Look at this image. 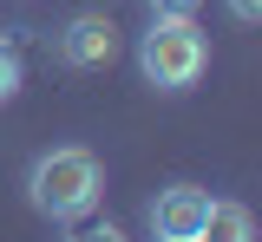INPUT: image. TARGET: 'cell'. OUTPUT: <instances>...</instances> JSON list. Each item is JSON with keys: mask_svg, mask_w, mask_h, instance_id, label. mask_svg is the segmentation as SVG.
Wrapping results in <instances>:
<instances>
[{"mask_svg": "<svg viewBox=\"0 0 262 242\" xmlns=\"http://www.w3.org/2000/svg\"><path fill=\"white\" fill-rule=\"evenodd\" d=\"M190 242H203V236H190Z\"/></svg>", "mask_w": 262, "mask_h": 242, "instance_id": "cell-10", "label": "cell"}, {"mask_svg": "<svg viewBox=\"0 0 262 242\" xmlns=\"http://www.w3.org/2000/svg\"><path fill=\"white\" fill-rule=\"evenodd\" d=\"M210 66V39L190 13H151V27L138 33V72L158 92H190Z\"/></svg>", "mask_w": 262, "mask_h": 242, "instance_id": "cell-2", "label": "cell"}, {"mask_svg": "<svg viewBox=\"0 0 262 242\" xmlns=\"http://www.w3.org/2000/svg\"><path fill=\"white\" fill-rule=\"evenodd\" d=\"M105 197V164H98L85 144H59V151H39L27 171V203L53 223H79L92 216Z\"/></svg>", "mask_w": 262, "mask_h": 242, "instance_id": "cell-1", "label": "cell"}, {"mask_svg": "<svg viewBox=\"0 0 262 242\" xmlns=\"http://www.w3.org/2000/svg\"><path fill=\"white\" fill-rule=\"evenodd\" d=\"M223 7H229V20H243V27L262 20V0H223Z\"/></svg>", "mask_w": 262, "mask_h": 242, "instance_id": "cell-8", "label": "cell"}, {"mask_svg": "<svg viewBox=\"0 0 262 242\" xmlns=\"http://www.w3.org/2000/svg\"><path fill=\"white\" fill-rule=\"evenodd\" d=\"M66 242H125V229H118V223H85V216H79Z\"/></svg>", "mask_w": 262, "mask_h": 242, "instance_id": "cell-7", "label": "cell"}, {"mask_svg": "<svg viewBox=\"0 0 262 242\" xmlns=\"http://www.w3.org/2000/svg\"><path fill=\"white\" fill-rule=\"evenodd\" d=\"M112 53H118V27L105 13H72L53 33V59L66 72H98V66H112Z\"/></svg>", "mask_w": 262, "mask_h": 242, "instance_id": "cell-3", "label": "cell"}, {"mask_svg": "<svg viewBox=\"0 0 262 242\" xmlns=\"http://www.w3.org/2000/svg\"><path fill=\"white\" fill-rule=\"evenodd\" d=\"M203 216H210V190L164 183L158 197H151V236L158 242H190V236H203Z\"/></svg>", "mask_w": 262, "mask_h": 242, "instance_id": "cell-4", "label": "cell"}, {"mask_svg": "<svg viewBox=\"0 0 262 242\" xmlns=\"http://www.w3.org/2000/svg\"><path fill=\"white\" fill-rule=\"evenodd\" d=\"M203 242H256V216L243 203H216L210 197V216H203Z\"/></svg>", "mask_w": 262, "mask_h": 242, "instance_id": "cell-5", "label": "cell"}, {"mask_svg": "<svg viewBox=\"0 0 262 242\" xmlns=\"http://www.w3.org/2000/svg\"><path fill=\"white\" fill-rule=\"evenodd\" d=\"M20 85H27V59H20V39H13V33H0V105L13 99Z\"/></svg>", "mask_w": 262, "mask_h": 242, "instance_id": "cell-6", "label": "cell"}, {"mask_svg": "<svg viewBox=\"0 0 262 242\" xmlns=\"http://www.w3.org/2000/svg\"><path fill=\"white\" fill-rule=\"evenodd\" d=\"M144 7H151V13H196L203 0H144Z\"/></svg>", "mask_w": 262, "mask_h": 242, "instance_id": "cell-9", "label": "cell"}]
</instances>
